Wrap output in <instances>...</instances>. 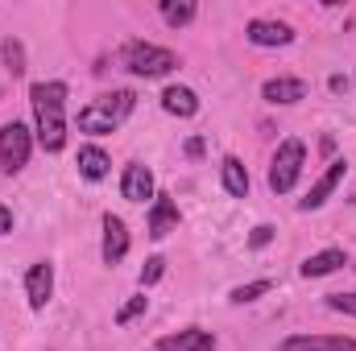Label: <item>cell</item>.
Instances as JSON below:
<instances>
[{
  "label": "cell",
  "instance_id": "8fae6325",
  "mask_svg": "<svg viewBox=\"0 0 356 351\" xmlns=\"http://www.w3.org/2000/svg\"><path fill=\"white\" fill-rule=\"evenodd\" d=\"M170 232H178V207L170 194H154V207H149V236L154 240H166Z\"/></svg>",
  "mask_w": 356,
  "mask_h": 351
},
{
  "label": "cell",
  "instance_id": "ac0fdd59",
  "mask_svg": "<svg viewBox=\"0 0 356 351\" xmlns=\"http://www.w3.org/2000/svg\"><path fill=\"white\" fill-rule=\"evenodd\" d=\"M162 108H166L170 116H182V120H186V116L199 112V95L191 87H166L162 91Z\"/></svg>",
  "mask_w": 356,
  "mask_h": 351
},
{
  "label": "cell",
  "instance_id": "30bf717a",
  "mask_svg": "<svg viewBox=\"0 0 356 351\" xmlns=\"http://www.w3.org/2000/svg\"><path fill=\"white\" fill-rule=\"evenodd\" d=\"M104 264H120L124 261V252H129V228H124V219H116V215H104Z\"/></svg>",
  "mask_w": 356,
  "mask_h": 351
},
{
  "label": "cell",
  "instance_id": "484cf974",
  "mask_svg": "<svg viewBox=\"0 0 356 351\" xmlns=\"http://www.w3.org/2000/svg\"><path fill=\"white\" fill-rule=\"evenodd\" d=\"M8 232H13V211L0 203V236H8Z\"/></svg>",
  "mask_w": 356,
  "mask_h": 351
},
{
  "label": "cell",
  "instance_id": "d6986e66",
  "mask_svg": "<svg viewBox=\"0 0 356 351\" xmlns=\"http://www.w3.org/2000/svg\"><path fill=\"white\" fill-rule=\"evenodd\" d=\"M158 8H162V21L175 25V29H182V25L195 21V4H191V0H162Z\"/></svg>",
  "mask_w": 356,
  "mask_h": 351
},
{
  "label": "cell",
  "instance_id": "5bb4252c",
  "mask_svg": "<svg viewBox=\"0 0 356 351\" xmlns=\"http://www.w3.org/2000/svg\"><path fill=\"white\" fill-rule=\"evenodd\" d=\"M261 99L266 103H298V99H307V83L302 79H269L266 87H261Z\"/></svg>",
  "mask_w": 356,
  "mask_h": 351
},
{
  "label": "cell",
  "instance_id": "277c9868",
  "mask_svg": "<svg viewBox=\"0 0 356 351\" xmlns=\"http://www.w3.org/2000/svg\"><path fill=\"white\" fill-rule=\"evenodd\" d=\"M302 166H307V145L298 137L282 141L277 153H273V162H269V190L273 194H290L294 182L302 178Z\"/></svg>",
  "mask_w": 356,
  "mask_h": 351
},
{
  "label": "cell",
  "instance_id": "44dd1931",
  "mask_svg": "<svg viewBox=\"0 0 356 351\" xmlns=\"http://www.w3.org/2000/svg\"><path fill=\"white\" fill-rule=\"evenodd\" d=\"M261 293H269V281H249V285H236V289H232V302L245 306V302H257Z\"/></svg>",
  "mask_w": 356,
  "mask_h": 351
},
{
  "label": "cell",
  "instance_id": "7c38bea8",
  "mask_svg": "<svg viewBox=\"0 0 356 351\" xmlns=\"http://www.w3.org/2000/svg\"><path fill=\"white\" fill-rule=\"evenodd\" d=\"M154 351H216V335H211V331H199V327H186V331H178V335L158 339Z\"/></svg>",
  "mask_w": 356,
  "mask_h": 351
},
{
  "label": "cell",
  "instance_id": "5b68a950",
  "mask_svg": "<svg viewBox=\"0 0 356 351\" xmlns=\"http://www.w3.org/2000/svg\"><path fill=\"white\" fill-rule=\"evenodd\" d=\"M29 153H33V137L25 124L8 120L0 124V174H17L29 166Z\"/></svg>",
  "mask_w": 356,
  "mask_h": 351
},
{
  "label": "cell",
  "instance_id": "7402d4cb",
  "mask_svg": "<svg viewBox=\"0 0 356 351\" xmlns=\"http://www.w3.org/2000/svg\"><path fill=\"white\" fill-rule=\"evenodd\" d=\"M162 273H166V261H162V257H149V261H145V268H141V289L158 285V281H162Z\"/></svg>",
  "mask_w": 356,
  "mask_h": 351
},
{
  "label": "cell",
  "instance_id": "9c48e42d",
  "mask_svg": "<svg viewBox=\"0 0 356 351\" xmlns=\"http://www.w3.org/2000/svg\"><path fill=\"white\" fill-rule=\"evenodd\" d=\"M344 174H348V162H344V157H336V162L327 166V174H323L319 182H315V186H311V194H307V198H302L298 207H302V211H319V207H323V203L332 198V190H336V186L344 182Z\"/></svg>",
  "mask_w": 356,
  "mask_h": 351
},
{
  "label": "cell",
  "instance_id": "83f0119b",
  "mask_svg": "<svg viewBox=\"0 0 356 351\" xmlns=\"http://www.w3.org/2000/svg\"><path fill=\"white\" fill-rule=\"evenodd\" d=\"M327 87H332V91H348V79H344V75H332V83H327Z\"/></svg>",
  "mask_w": 356,
  "mask_h": 351
},
{
  "label": "cell",
  "instance_id": "cb8c5ba5",
  "mask_svg": "<svg viewBox=\"0 0 356 351\" xmlns=\"http://www.w3.org/2000/svg\"><path fill=\"white\" fill-rule=\"evenodd\" d=\"M327 310H336V314H353L356 318V293H327Z\"/></svg>",
  "mask_w": 356,
  "mask_h": 351
},
{
  "label": "cell",
  "instance_id": "9a60e30c",
  "mask_svg": "<svg viewBox=\"0 0 356 351\" xmlns=\"http://www.w3.org/2000/svg\"><path fill=\"white\" fill-rule=\"evenodd\" d=\"M220 182L232 198H249V170L241 166V157H224L220 162Z\"/></svg>",
  "mask_w": 356,
  "mask_h": 351
},
{
  "label": "cell",
  "instance_id": "4316f807",
  "mask_svg": "<svg viewBox=\"0 0 356 351\" xmlns=\"http://www.w3.org/2000/svg\"><path fill=\"white\" fill-rule=\"evenodd\" d=\"M186 153H191V157H203V137H191V141H186Z\"/></svg>",
  "mask_w": 356,
  "mask_h": 351
},
{
  "label": "cell",
  "instance_id": "d4e9b609",
  "mask_svg": "<svg viewBox=\"0 0 356 351\" xmlns=\"http://www.w3.org/2000/svg\"><path fill=\"white\" fill-rule=\"evenodd\" d=\"M269 240H273V228H269V223H257L253 236H249V248H266Z\"/></svg>",
  "mask_w": 356,
  "mask_h": 351
},
{
  "label": "cell",
  "instance_id": "e0dca14e",
  "mask_svg": "<svg viewBox=\"0 0 356 351\" xmlns=\"http://www.w3.org/2000/svg\"><path fill=\"white\" fill-rule=\"evenodd\" d=\"M340 264H348L344 248H323V252H315V257L302 261V277H327V273H336Z\"/></svg>",
  "mask_w": 356,
  "mask_h": 351
},
{
  "label": "cell",
  "instance_id": "7a4b0ae2",
  "mask_svg": "<svg viewBox=\"0 0 356 351\" xmlns=\"http://www.w3.org/2000/svg\"><path fill=\"white\" fill-rule=\"evenodd\" d=\"M133 108H137V95H133V91L99 95V99H91L88 108L79 112V128L91 132V137H108V132H116V128L133 116Z\"/></svg>",
  "mask_w": 356,
  "mask_h": 351
},
{
  "label": "cell",
  "instance_id": "603a6c76",
  "mask_svg": "<svg viewBox=\"0 0 356 351\" xmlns=\"http://www.w3.org/2000/svg\"><path fill=\"white\" fill-rule=\"evenodd\" d=\"M145 306H149V298H145V293H141V298H133V302H124V306L116 310V327H124V323H133V318H137V314H141Z\"/></svg>",
  "mask_w": 356,
  "mask_h": 351
},
{
  "label": "cell",
  "instance_id": "8992f818",
  "mask_svg": "<svg viewBox=\"0 0 356 351\" xmlns=\"http://www.w3.org/2000/svg\"><path fill=\"white\" fill-rule=\"evenodd\" d=\"M245 37H249L253 46H261V50H273V46H290V42H294V29H290L286 21L253 17V21H249V29H245Z\"/></svg>",
  "mask_w": 356,
  "mask_h": 351
},
{
  "label": "cell",
  "instance_id": "ffe728a7",
  "mask_svg": "<svg viewBox=\"0 0 356 351\" xmlns=\"http://www.w3.org/2000/svg\"><path fill=\"white\" fill-rule=\"evenodd\" d=\"M0 54H4V67L13 71V79H17V75H25V50H21V42H17V37H4Z\"/></svg>",
  "mask_w": 356,
  "mask_h": 351
},
{
  "label": "cell",
  "instance_id": "4fadbf2b",
  "mask_svg": "<svg viewBox=\"0 0 356 351\" xmlns=\"http://www.w3.org/2000/svg\"><path fill=\"white\" fill-rule=\"evenodd\" d=\"M120 194H124L129 203H145V198H154V174H149V166H141V162L124 166V178H120Z\"/></svg>",
  "mask_w": 356,
  "mask_h": 351
},
{
  "label": "cell",
  "instance_id": "52a82bcc",
  "mask_svg": "<svg viewBox=\"0 0 356 351\" xmlns=\"http://www.w3.org/2000/svg\"><path fill=\"white\" fill-rule=\"evenodd\" d=\"M50 293H54V264L50 261L29 264V273H25V298H29V306L33 310H46Z\"/></svg>",
  "mask_w": 356,
  "mask_h": 351
},
{
  "label": "cell",
  "instance_id": "ba28073f",
  "mask_svg": "<svg viewBox=\"0 0 356 351\" xmlns=\"http://www.w3.org/2000/svg\"><path fill=\"white\" fill-rule=\"evenodd\" d=\"M277 351H356V339L348 335H290Z\"/></svg>",
  "mask_w": 356,
  "mask_h": 351
},
{
  "label": "cell",
  "instance_id": "6da1fadb",
  "mask_svg": "<svg viewBox=\"0 0 356 351\" xmlns=\"http://www.w3.org/2000/svg\"><path fill=\"white\" fill-rule=\"evenodd\" d=\"M33 103V124H38V145L46 153H58L67 145V83H33L29 87Z\"/></svg>",
  "mask_w": 356,
  "mask_h": 351
},
{
  "label": "cell",
  "instance_id": "2e32d148",
  "mask_svg": "<svg viewBox=\"0 0 356 351\" xmlns=\"http://www.w3.org/2000/svg\"><path fill=\"white\" fill-rule=\"evenodd\" d=\"M108 170H112V157H108L99 145H83V149H79V174L88 178V182L108 178Z\"/></svg>",
  "mask_w": 356,
  "mask_h": 351
},
{
  "label": "cell",
  "instance_id": "3957f363",
  "mask_svg": "<svg viewBox=\"0 0 356 351\" xmlns=\"http://www.w3.org/2000/svg\"><path fill=\"white\" fill-rule=\"evenodd\" d=\"M120 67L137 79H162L178 67V54L166 46H154V42H124L120 50Z\"/></svg>",
  "mask_w": 356,
  "mask_h": 351
}]
</instances>
